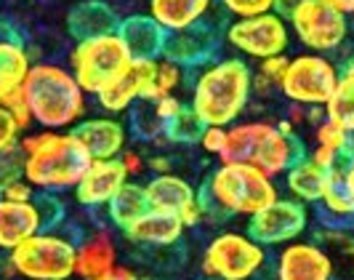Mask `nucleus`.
Segmentation results:
<instances>
[{
  "label": "nucleus",
  "mask_w": 354,
  "mask_h": 280,
  "mask_svg": "<svg viewBox=\"0 0 354 280\" xmlns=\"http://www.w3.org/2000/svg\"><path fill=\"white\" fill-rule=\"evenodd\" d=\"M24 155V179L37 193H64L75 190L91 166L88 150L77 139L75 131H48L37 128L24 134L21 141Z\"/></svg>",
  "instance_id": "nucleus-1"
},
{
  "label": "nucleus",
  "mask_w": 354,
  "mask_h": 280,
  "mask_svg": "<svg viewBox=\"0 0 354 280\" xmlns=\"http://www.w3.org/2000/svg\"><path fill=\"white\" fill-rule=\"evenodd\" d=\"M21 94L37 128L72 131L88 118V94L75 80L70 67L35 62Z\"/></svg>",
  "instance_id": "nucleus-2"
},
{
  "label": "nucleus",
  "mask_w": 354,
  "mask_h": 280,
  "mask_svg": "<svg viewBox=\"0 0 354 280\" xmlns=\"http://www.w3.org/2000/svg\"><path fill=\"white\" fill-rule=\"evenodd\" d=\"M253 96V67L240 56L208 62L192 83L189 107L205 125L230 128L240 121Z\"/></svg>",
  "instance_id": "nucleus-3"
},
{
  "label": "nucleus",
  "mask_w": 354,
  "mask_h": 280,
  "mask_svg": "<svg viewBox=\"0 0 354 280\" xmlns=\"http://www.w3.org/2000/svg\"><path fill=\"white\" fill-rule=\"evenodd\" d=\"M205 219H230V216H253L272 206L280 190L277 179L245 163H221L211 171L208 182L200 190Z\"/></svg>",
  "instance_id": "nucleus-4"
},
{
  "label": "nucleus",
  "mask_w": 354,
  "mask_h": 280,
  "mask_svg": "<svg viewBox=\"0 0 354 280\" xmlns=\"http://www.w3.org/2000/svg\"><path fill=\"white\" fill-rule=\"evenodd\" d=\"M304 144L296 134H285L272 121H243L230 125V141L221 163H245L277 179L304 158Z\"/></svg>",
  "instance_id": "nucleus-5"
},
{
  "label": "nucleus",
  "mask_w": 354,
  "mask_h": 280,
  "mask_svg": "<svg viewBox=\"0 0 354 280\" xmlns=\"http://www.w3.org/2000/svg\"><path fill=\"white\" fill-rule=\"evenodd\" d=\"M77 243L59 229H43L6 254L3 272L19 280H72Z\"/></svg>",
  "instance_id": "nucleus-6"
},
{
  "label": "nucleus",
  "mask_w": 354,
  "mask_h": 280,
  "mask_svg": "<svg viewBox=\"0 0 354 280\" xmlns=\"http://www.w3.org/2000/svg\"><path fill=\"white\" fill-rule=\"evenodd\" d=\"M133 62V56L118 33L77 40L70 51V72L88 96H99Z\"/></svg>",
  "instance_id": "nucleus-7"
},
{
  "label": "nucleus",
  "mask_w": 354,
  "mask_h": 280,
  "mask_svg": "<svg viewBox=\"0 0 354 280\" xmlns=\"http://www.w3.org/2000/svg\"><path fill=\"white\" fill-rule=\"evenodd\" d=\"M266 264V248L248 232H218L203 251V275L211 280H253Z\"/></svg>",
  "instance_id": "nucleus-8"
},
{
  "label": "nucleus",
  "mask_w": 354,
  "mask_h": 280,
  "mask_svg": "<svg viewBox=\"0 0 354 280\" xmlns=\"http://www.w3.org/2000/svg\"><path fill=\"white\" fill-rule=\"evenodd\" d=\"M338 83V64L325 53H296L288 62L280 94L290 105L325 107L330 102Z\"/></svg>",
  "instance_id": "nucleus-9"
},
{
  "label": "nucleus",
  "mask_w": 354,
  "mask_h": 280,
  "mask_svg": "<svg viewBox=\"0 0 354 280\" xmlns=\"http://www.w3.org/2000/svg\"><path fill=\"white\" fill-rule=\"evenodd\" d=\"M290 24L280 11H269L261 17L232 19L224 30V40L240 59L264 62L272 56H283L290 49Z\"/></svg>",
  "instance_id": "nucleus-10"
},
{
  "label": "nucleus",
  "mask_w": 354,
  "mask_h": 280,
  "mask_svg": "<svg viewBox=\"0 0 354 280\" xmlns=\"http://www.w3.org/2000/svg\"><path fill=\"white\" fill-rule=\"evenodd\" d=\"M285 19L290 33L309 53L338 51L349 37V17L322 0H301Z\"/></svg>",
  "instance_id": "nucleus-11"
},
{
  "label": "nucleus",
  "mask_w": 354,
  "mask_h": 280,
  "mask_svg": "<svg viewBox=\"0 0 354 280\" xmlns=\"http://www.w3.org/2000/svg\"><path fill=\"white\" fill-rule=\"evenodd\" d=\"M309 227V209L293 198H277L272 206L253 213L248 219V235L256 243L266 245H288L299 240Z\"/></svg>",
  "instance_id": "nucleus-12"
},
{
  "label": "nucleus",
  "mask_w": 354,
  "mask_h": 280,
  "mask_svg": "<svg viewBox=\"0 0 354 280\" xmlns=\"http://www.w3.org/2000/svg\"><path fill=\"white\" fill-rule=\"evenodd\" d=\"M144 190H147L149 209L174 213L184 222V227H197L200 222H205V206H203L200 190L189 179L174 174V171L158 174L144 184Z\"/></svg>",
  "instance_id": "nucleus-13"
},
{
  "label": "nucleus",
  "mask_w": 354,
  "mask_h": 280,
  "mask_svg": "<svg viewBox=\"0 0 354 280\" xmlns=\"http://www.w3.org/2000/svg\"><path fill=\"white\" fill-rule=\"evenodd\" d=\"M333 259L317 240H293L280 248L274 280H333Z\"/></svg>",
  "instance_id": "nucleus-14"
},
{
  "label": "nucleus",
  "mask_w": 354,
  "mask_h": 280,
  "mask_svg": "<svg viewBox=\"0 0 354 280\" xmlns=\"http://www.w3.org/2000/svg\"><path fill=\"white\" fill-rule=\"evenodd\" d=\"M155 67H158V59H133L128 64V70L96 96V105L102 107L106 115H115V118L131 112L139 102L147 99V91L155 78Z\"/></svg>",
  "instance_id": "nucleus-15"
},
{
  "label": "nucleus",
  "mask_w": 354,
  "mask_h": 280,
  "mask_svg": "<svg viewBox=\"0 0 354 280\" xmlns=\"http://www.w3.org/2000/svg\"><path fill=\"white\" fill-rule=\"evenodd\" d=\"M131 179L125 174L123 163L118 160H91L83 179L75 184V200L86 209H106L109 200L123 190Z\"/></svg>",
  "instance_id": "nucleus-16"
},
{
  "label": "nucleus",
  "mask_w": 354,
  "mask_h": 280,
  "mask_svg": "<svg viewBox=\"0 0 354 280\" xmlns=\"http://www.w3.org/2000/svg\"><path fill=\"white\" fill-rule=\"evenodd\" d=\"M72 131L88 150L91 160H118L128 150V128L115 115H88Z\"/></svg>",
  "instance_id": "nucleus-17"
},
{
  "label": "nucleus",
  "mask_w": 354,
  "mask_h": 280,
  "mask_svg": "<svg viewBox=\"0 0 354 280\" xmlns=\"http://www.w3.org/2000/svg\"><path fill=\"white\" fill-rule=\"evenodd\" d=\"M46 229L40 203L35 200H8L0 198V251H14L27 238Z\"/></svg>",
  "instance_id": "nucleus-18"
},
{
  "label": "nucleus",
  "mask_w": 354,
  "mask_h": 280,
  "mask_svg": "<svg viewBox=\"0 0 354 280\" xmlns=\"http://www.w3.org/2000/svg\"><path fill=\"white\" fill-rule=\"evenodd\" d=\"M216 49H218V33L213 24L203 21L192 30L171 33L165 40L162 59H171L181 67H205Z\"/></svg>",
  "instance_id": "nucleus-19"
},
{
  "label": "nucleus",
  "mask_w": 354,
  "mask_h": 280,
  "mask_svg": "<svg viewBox=\"0 0 354 280\" xmlns=\"http://www.w3.org/2000/svg\"><path fill=\"white\" fill-rule=\"evenodd\" d=\"M32 64L35 62L21 37L11 27H6V21H0V105L21 91Z\"/></svg>",
  "instance_id": "nucleus-20"
},
{
  "label": "nucleus",
  "mask_w": 354,
  "mask_h": 280,
  "mask_svg": "<svg viewBox=\"0 0 354 280\" xmlns=\"http://www.w3.org/2000/svg\"><path fill=\"white\" fill-rule=\"evenodd\" d=\"M118 245L109 229H93L88 238L77 243V262L75 278L80 280H104L118 267Z\"/></svg>",
  "instance_id": "nucleus-21"
},
{
  "label": "nucleus",
  "mask_w": 354,
  "mask_h": 280,
  "mask_svg": "<svg viewBox=\"0 0 354 280\" xmlns=\"http://www.w3.org/2000/svg\"><path fill=\"white\" fill-rule=\"evenodd\" d=\"M118 35L123 37L133 59H162L168 33L149 14H133L120 19Z\"/></svg>",
  "instance_id": "nucleus-22"
},
{
  "label": "nucleus",
  "mask_w": 354,
  "mask_h": 280,
  "mask_svg": "<svg viewBox=\"0 0 354 280\" xmlns=\"http://www.w3.org/2000/svg\"><path fill=\"white\" fill-rule=\"evenodd\" d=\"M216 0H149V17L171 33H184L211 17Z\"/></svg>",
  "instance_id": "nucleus-23"
},
{
  "label": "nucleus",
  "mask_w": 354,
  "mask_h": 280,
  "mask_svg": "<svg viewBox=\"0 0 354 280\" xmlns=\"http://www.w3.org/2000/svg\"><path fill=\"white\" fill-rule=\"evenodd\" d=\"M118 27H120V19L104 0H83L67 14V30L75 37V43L118 33Z\"/></svg>",
  "instance_id": "nucleus-24"
},
{
  "label": "nucleus",
  "mask_w": 354,
  "mask_h": 280,
  "mask_svg": "<svg viewBox=\"0 0 354 280\" xmlns=\"http://www.w3.org/2000/svg\"><path fill=\"white\" fill-rule=\"evenodd\" d=\"M184 222L174 216V213H165V211H155L149 209L142 219H136L131 227L125 229L123 235L131 240V243L139 245H155V248H162V245H174L181 240L184 235Z\"/></svg>",
  "instance_id": "nucleus-25"
},
{
  "label": "nucleus",
  "mask_w": 354,
  "mask_h": 280,
  "mask_svg": "<svg viewBox=\"0 0 354 280\" xmlns=\"http://www.w3.org/2000/svg\"><path fill=\"white\" fill-rule=\"evenodd\" d=\"M330 174H333V171H325V168L317 166L309 155H304V158L296 160L283 176L288 198L299 200V203H304V206L319 203L322 195H325V190H328Z\"/></svg>",
  "instance_id": "nucleus-26"
},
{
  "label": "nucleus",
  "mask_w": 354,
  "mask_h": 280,
  "mask_svg": "<svg viewBox=\"0 0 354 280\" xmlns=\"http://www.w3.org/2000/svg\"><path fill=\"white\" fill-rule=\"evenodd\" d=\"M317 206L322 209V227L346 229V232L354 229V198L344 179V166L330 174L328 190Z\"/></svg>",
  "instance_id": "nucleus-27"
},
{
  "label": "nucleus",
  "mask_w": 354,
  "mask_h": 280,
  "mask_svg": "<svg viewBox=\"0 0 354 280\" xmlns=\"http://www.w3.org/2000/svg\"><path fill=\"white\" fill-rule=\"evenodd\" d=\"M147 211H149L147 190H144V184L131 179L123 190L109 200V206H106V219L120 229V232H125L136 219H142Z\"/></svg>",
  "instance_id": "nucleus-28"
},
{
  "label": "nucleus",
  "mask_w": 354,
  "mask_h": 280,
  "mask_svg": "<svg viewBox=\"0 0 354 280\" xmlns=\"http://www.w3.org/2000/svg\"><path fill=\"white\" fill-rule=\"evenodd\" d=\"M325 115L330 121L344 123L346 128H352L354 123V59H349L344 67H338V83L336 91L330 96V102L325 105Z\"/></svg>",
  "instance_id": "nucleus-29"
},
{
  "label": "nucleus",
  "mask_w": 354,
  "mask_h": 280,
  "mask_svg": "<svg viewBox=\"0 0 354 280\" xmlns=\"http://www.w3.org/2000/svg\"><path fill=\"white\" fill-rule=\"evenodd\" d=\"M205 131V123L197 118V112L192 107H184L174 121L165 123L162 128V139L160 141H174V144H195L200 141Z\"/></svg>",
  "instance_id": "nucleus-30"
},
{
  "label": "nucleus",
  "mask_w": 354,
  "mask_h": 280,
  "mask_svg": "<svg viewBox=\"0 0 354 280\" xmlns=\"http://www.w3.org/2000/svg\"><path fill=\"white\" fill-rule=\"evenodd\" d=\"M181 83H184V67L171 62V59H158L155 78H152V86L147 91L144 102H158V99H165V96H176Z\"/></svg>",
  "instance_id": "nucleus-31"
},
{
  "label": "nucleus",
  "mask_w": 354,
  "mask_h": 280,
  "mask_svg": "<svg viewBox=\"0 0 354 280\" xmlns=\"http://www.w3.org/2000/svg\"><path fill=\"white\" fill-rule=\"evenodd\" d=\"M315 144L330 150V152H336L341 158H349V152H352V131L344 123L325 118L315 128Z\"/></svg>",
  "instance_id": "nucleus-32"
},
{
  "label": "nucleus",
  "mask_w": 354,
  "mask_h": 280,
  "mask_svg": "<svg viewBox=\"0 0 354 280\" xmlns=\"http://www.w3.org/2000/svg\"><path fill=\"white\" fill-rule=\"evenodd\" d=\"M288 62H290L288 53L272 56V59H264V62H256V70H253V94L256 96H266L272 88H280V80H283L285 70H288Z\"/></svg>",
  "instance_id": "nucleus-33"
},
{
  "label": "nucleus",
  "mask_w": 354,
  "mask_h": 280,
  "mask_svg": "<svg viewBox=\"0 0 354 280\" xmlns=\"http://www.w3.org/2000/svg\"><path fill=\"white\" fill-rule=\"evenodd\" d=\"M19 179H24V155L17 144L8 150H0V198Z\"/></svg>",
  "instance_id": "nucleus-34"
},
{
  "label": "nucleus",
  "mask_w": 354,
  "mask_h": 280,
  "mask_svg": "<svg viewBox=\"0 0 354 280\" xmlns=\"http://www.w3.org/2000/svg\"><path fill=\"white\" fill-rule=\"evenodd\" d=\"M218 3L232 19H250L277 11V0H218Z\"/></svg>",
  "instance_id": "nucleus-35"
},
{
  "label": "nucleus",
  "mask_w": 354,
  "mask_h": 280,
  "mask_svg": "<svg viewBox=\"0 0 354 280\" xmlns=\"http://www.w3.org/2000/svg\"><path fill=\"white\" fill-rule=\"evenodd\" d=\"M227 141H230V128H224V125H205V131H203V137H200L197 144L203 147V152L221 158L224 150H227Z\"/></svg>",
  "instance_id": "nucleus-36"
},
{
  "label": "nucleus",
  "mask_w": 354,
  "mask_h": 280,
  "mask_svg": "<svg viewBox=\"0 0 354 280\" xmlns=\"http://www.w3.org/2000/svg\"><path fill=\"white\" fill-rule=\"evenodd\" d=\"M3 107L11 112V118L17 121L19 131L21 134H30L32 128H35V121H32V112H30V107H27V102H24V94L19 91V94H14V96H8L6 102H3Z\"/></svg>",
  "instance_id": "nucleus-37"
},
{
  "label": "nucleus",
  "mask_w": 354,
  "mask_h": 280,
  "mask_svg": "<svg viewBox=\"0 0 354 280\" xmlns=\"http://www.w3.org/2000/svg\"><path fill=\"white\" fill-rule=\"evenodd\" d=\"M21 131H19L17 121L11 118V112L0 105V150H8V147H17L21 141Z\"/></svg>",
  "instance_id": "nucleus-38"
},
{
  "label": "nucleus",
  "mask_w": 354,
  "mask_h": 280,
  "mask_svg": "<svg viewBox=\"0 0 354 280\" xmlns=\"http://www.w3.org/2000/svg\"><path fill=\"white\" fill-rule=\"evenodd\" d=\"M152 105V112H155V118L162 123V128H165V123L174 121L178 112L184 110V102L178 99V96H165V99H158V102H149Z\"/></svg>",
  "instance_id": "nucleus-39"
},
{
  "label": "nucleus",
  "mask_w": 354,
  "mask_h": 280,
  "mask_svg": "<svg viewBox=\"0 0 354 280\" xmlns=\"http://www.w3.org/2000/svg\"><path fill=\"white\" fill-rule=\"evenodd\" d=\"M120 163H123L128 179H136V176H142L147 171V158H144L142 152H136V150H125L123 155H120Z\"/></svg>",
  "instance_id": "nucleus-40"
},
{
  "label": "nucleus",
  "mask_w": 354,
  "mask_h": 280,
  "mask_svg": "<svg viewBox=\"0 0 354 280\" xmlns=\"http://www.w3.org/2000/svg\"><path fill=\"white\" fill-rule=\"evenodd\" d=\"M3 198H8V200H35L37 198V190L27 182V179H19V182H14L6 193H3Z\"/></svg>",
  "instance_id": "nucleus-41"
},
{
  "label": "nucleus",
  "mask_w": 354,
  "mask_h": 280,
  "mask_svg": "<svg viewBox=\"0 0 354 280\" xmlns=\"http://www.w3.org/2000/svg\"><path fill=\"white\" fill-rule=\"evenodd\" d=\"M147 171H152V176L171 174L174 171V160L168 155H152V158H147Z\"/></svg>",
  "instance_id": "nucleus-42"
},
{
  "label": "nucleus",
  "mask_w": 354,
  "mask_h": 280,
  "mask_svg": "<svg viewBox=\"0 0 354 280\" xmlns=\"http://www.w3.org/2000/svg\"><path fill=\"white\" fill-rule=\"evenodd\" d=\"M285 121L290 123L293 128H301V125H306V107L290 105V112H288V118H285Z\"/></svg>",
  "instance_id": "nucleus-43"
},
{
  "label": "nucleus",
  "mask_w": 354,
  "mask_h": 280,
  "mask_svg": "<svg viewBox=\"0 0 354 280\" xmlns=\"http://www.w3.org/2000/svg\"><path fill=\"white\" fill-rule=\"evenodd\" d=\"M104 280H139V275H136V270H131V267H125V264H118Z\"/></svg>",
  "instance_id": "nucleus-44"
},
{
  "label": "nucleus",
  "mask_w": 354,
  "mask_h": 280,
  "mask_svg": "<svg viewBox=\"0 0 354 280\" xmlns=\"http://www.w3.org/2000/svg\"><path fill=\"white\" fill-rule=\"evenodd\" d=\"M344 179H346V187L354 198V150L349 152V158L344 160Z\"/></svg>",
  "instance_id": "nucleus-45"
},
{
  "label": "nucleus",
  "mask_w": 354,
  "mask_h": 280,
  "mask_svg": "<svg viewBox=\"0 0 354 280\" xmlns=\"http://www.w3.org/2000/svg\"><path fill=\"white\" fill-rule=\"evenodd\" d=\"M322 3H328L330 8L341 11L344 17H354V0H322Z\"/></svg>",
  "instance_id": "nucleus-46"
},
{
  "label": "nucleus",
  "mask_w": 354,
  "mask_h": 280,
  "mask_svg": "<svg viewBox=\"0 0 354 280\" xmlns=\"http://www.w3.org/2000/svg\"><path fill=\"white\" fill-rule=\"evenodd\" d=\"M299 3H301V0H277V11H280L283 17H288Z\"/></svg>",
  "instance_id": "nucleus-47"
},
{
  "label": "nucleus",
  "mask_w": 354,
  "mask_h": 280,
  "mask_svg": "<svg viewBox=\"0 0 354 280\" xmlns=\"http://www.w3.org/2000/svg\"><path fill=\"white\" fill-rule=\"evenodd\" d=\"M352 259H354V251H352Z\"/></svg>",
  "instance_id": "nucleus-48"
}]
</instances>
